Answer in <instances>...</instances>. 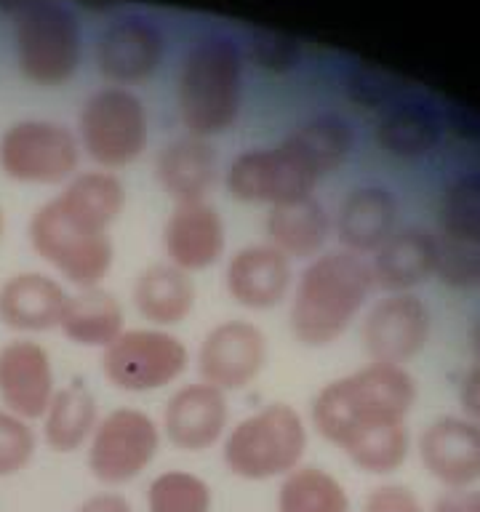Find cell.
<instances>
[{
    "label": "cell",
    "mask_w": 480,
    "mask_h": 512,
    "mask_svg": "<svg viewBox=\"0 0 480 512\" xmlns=\"http://www.w3.org/2000/svg\"><path fill=\"white\" fill-rule=\"evenodd\" d=\"M419 387L406 366H368L328 382L310 408L320 438L342 448L358 470L392 475L408 459V414Z\"/></svg>",
    "instance_id": "obj_1"
},
{
    "label": "cell",
    "mask_w": 480,
    "mask_h": 512,
    "mask_svg": "<svg viewBox=\"0 0 480 512\" xmlns=\"http://www.w3.org/2000/svg\"><path fill=\"white\" fill-rule=\"evenodd\" d=\"M371 272L363 256L323 251L310 259L294 283L288 326L296 342L328 347L347 334L371 294Z\"/></svg>",
    "instance_id": "obj_2"
},
{
    "label": "cell",
    "mask_w": 480,
    "mask_h": 512,
    "mask_svg": "<svg viewBox=\"0 0 480 512\" xmlns=\"http://www.w3.org/2000/svg\"><path fill=\"white\" fill-rule=\"evenodd\" d=\"M243 99V54L227 35H203L184 54L176 104L187 134H222L235 123Z\"/></svg>",
    "instance_id": "obj_3"
},
{
    "label": "cell",
    "mask_w": 480,
    "mask_h": 512,
    "mask_svg": "<svg viewBox=\"0 0 480 512\" xmlns=\"http://www.w3.org/2000/svg\"><path fill=\"white\" fill-rule=\"evenodd\" d=\"M110 227L112 224L59 192L32 214L27 238L32 251L72 286L94 288L102 286L115 262Z\"/></svg>",
    "instance_id": "obj_4"
},
{
    "label": "cell",
    "mask_w": 480,
    "mask_h": 512,
    "mask_svg": "<svg viewBox=\"0 0 480 512\" xmlns=\"http://www.w3.org/2000/svg\"><path fill=\"white\" fill-rule=\"evenodd\" d=\"M14 19L16 64L38 86H62L83 56V32L75 11L59 0H0Z\"/></svg>",
    "instance_id": "obj_5"
},
{
    "label": "cell",
    "mask_w": 480,
    "mask_h": 512,
    "mask_svg": "<svg viewBox=\"0 0 480 512\" xmlns=\"http://www.w3.org/2000/svg\"><path fill=\"white\" fill-rule=\"evenodd\" d=\"M307 451V424L288 403L262 406L224 435V467L240 480L264 483L296 470Z\"/></svg>",
    "instance_id": "obj_6"
},
{
    "label": "cell",
    "mask_w": 480,
    "mask_h": 512,
    "mask_svg": "<svg viewBox=\"0 0 480 512\" xmlns=\"http://www.w3.org/2000/svg\"><path fill=\"white\" fill-rule=\"evenodd\" d=\"M78 144L102 171H118L142 158L150 120L142 99L123 86L99 88L78 112Z\"/></svg>",
    "instance_id": "obj_7"
},
{
    "label": "cell",
    "mask_w": 480,
    "mask_h": 512,
    "mask_svg": "<svg viewBox=\"0 0 480 512\" xmlns=\"http://www.w3.org/2000/svg\"><path fill=\"white\" fill-rule=\"evenodd\" d=\"M80 144L64 123L16 120L0 134V171L16 184H67L78 174Z\"/></svg>",
    "instance_id": "obj_8"
},
{
    "label": "cell",
    "mask_w": 480,
    "mask_h": 512,
    "mask_svg": "<svg viewBox=\"0 0 480 512\" xmlns=\"http://www.w3.org/2000/svg\"><path fill=\"white\" fill-rule=\"evenodd\" d=\"M187 366V344L166 328H126L102 350L104 379L123 392L163 390Z\"/></svg>",
    "instance_id": "obj_9"
},
{
    "label": "cell",
    "mask_w": 480,
    "mask_h": 512,
    "mask_svg": "<svg viewBox=\"0 0 480 512\" xmlns=\"http://www.w3.org/2000/svg\"><path fill=\"white\" fill-rule=\"evenodd\" d=\"M158 448L160 427L147 411L112 408L88 440V470L104 486H126L150 467Z\"/></svg>",
    "instance_id": "obj_10"
},
{
    "label": "cell",
    "mask_w": 480,
    "mask_h": 512,
    "mask_svg": "<svg viewBox=\"0 0 480 512\" xmlns=\"http://www.w3.org/2000/svg\"><path fill=\"white\" fill-rule=\"evenodd\" d=\"M318 182L312 168L286 142L240 152L227 171V192L248 206H278L283 200L312 195Z\"/></svg>",
    "instance_id": "obj_11"
},
{
    "label": "cell",
    "mask_w": 480,
    "mask_h": 512,
    "mask_svg": "<svg viewBox=\"0 0 480 512\" xmlns=\"http://www.w3.org/2000/svg\"><path fill=\"white\" fill-rule=\"evenodd\" d=\"M432 312L430 304L414 291L384 294L363 318L360 342L371 363L406 366L419 358L430 342Z\"/></svg>",
    "instance_id": "obj_12"
},
{
    "label": "cell",
    "mask_w": 480,
    "mask_h": 512,
    "mask_svg": "<svg viewBox=\"0 0 480 512\" xmlns=\"http://www.w3.org/2000/svg\"><path fill=\"white\" fill-rule=\"evenodd\" d=\"M270 344L251 320H224L203 336L198 347L200 382L222 392L254 384L267 366Z\"/></svg>",
    "instance_id": "obj_13"
},
{
    "label": "cell",
    "mask_w": 480,
    "mask_h": 512,
    "mask_svg": "<svg viewBox=\"0 0 480 512\" xmlns=\"http://www.w3.org/2000/svg\"><path fill=\"white\" fill-rule=\"evenodd\" d=\"M166 51V35L142 14L118 16L104 27L96 43V64L115 86L142 83L158 70Z\"/></svg>",
    "instance_id": "obj_14"
},
{
    "label": "cell",
    "mask_w": 480,
    "mask_h": 512,
    "mask_svg": "<svg viewBox=\"0 0 480 512\" xmlns=\"http://www.w3.org/2000/svg\"><path fill=\"white\" fill-rule=\"evenodd\" d=\"M56 392L51 355L35 339H11L0 347V400L27 422L43 419Z\"/></svg>",
    "instance_id": "obj_15"
},
{
    "label": "cell",
    "mask_w": 480,
    "mask_h": 512,
    "mask_svg": "<svg viewBox=\"0 0 480 512\" xmlns=\"http://www.w3.org/2000/svg\"><path fill=\"white\" fill-rule=\"evenodd\" d=\"M424 470L448 491L472 488L480 475V430L467 416H438L419 438Z\"/></svg>",
    "instance_id": "obj_16"
},
{
    "label": "cell",
    "mask_w": 480,
    "mask_h": 512,
    "mask_svg": "<svg viewBox=\"0 0 480 512\" xmlns=\"http://www.w3.org/2000/svg\"><path fill=\"white\" fill-rule=\"evenodd\" d=\"M230 400L227 392L206 382L184 384L166 400L163 432L171 446L182 451H206L227 435Z\"/></svg>",
    "instance_id": "obj_17"
},
{
    "label": "cell",
    "mask_w": 480,
    "mask_h": 512,
    "mask_svg": "<svg viewBox=\"0 0 480 512\" xmlns=\"http://www.w3.org/2000/svg\"><path fill=\"white\" fill-rule=\"evenodd\" d=\"M227 246L222 214L208 200L174 203L163 227V251L168 264L182 272H203L214 267Z\"/></svg>",
    "instance_id": "obj_18"
},
{
    "label": "cell",
    "mask_w": 480,
    "mask_h": 512,
    "mask_svg": "<svg viewBox=\"0 0 480 512\" xmlns=\"http://www.w3.org/2000/svg\"><path fill=\"white\" fill-rule=\"evenodd\" d=\"M224 286L232 302L251 312L278 307L294 286L291 259L270 243H254L235 251L224 272Z\"/></svg>",
    "instance_id": "obj_19"
},
{
    "label": "cell",
    "mask_w": 480,
    "mask_h": 512,
    "mask_svg": "<svg viewBox=\"0 0 480 512\" xmlns=\"http://www.w3.org/2000/svg\"><path fill=\"white\" fill-rule=\"evenodd\" d=\"M398 198L382 184H363L347 192L342 206L331 219L342 251L371 256L392 232L398 230Z\"/></svg>",
    "instance_id": "obj_20"
},
{
    "label": "cell",
    "mask_w": 480,
    "mask_h": 512,
    "mask_svg": "<svg viewBox=\"0 0 480 512\" xmlns=\"http://www.w3.org/2000/svg\"><path fill=\"white\" fill-rule=\"evenodd\" d=\"M435 270V232L400 227L376 248L368 262L371 283L384 294H406L432 278Z\"/></svg>",
    "instance_id": "obj_21"
},
{
    "label": "cell",
    "mask_w": 480,
    "mask_h": 512,
    "mask_svg": "<svg viewBox=\"0 0 480 512\" xmlns=\"http://www.w3.org/2000/svg\"><path fill=\"white\" fill-rule=\"evenodd\" d=\"M67 291L46 272H16L0 286V323L19 334H43L59 326Z\"/></svg>",
    "instance_id": "obj_22"
},
{
    "label": "cell",
    "mask_w": 480,
    "mask_h": 512,
    "mask_svg": "<svg viewBox=\"0 0 480 512\" xmlns=\"http://www.w3.org/2000/svg\"><path fill=\"white\" fill-rule=\"evenodd\" d=\"M376 144L387 155L416 160L430 155L443 139V118L435 104L419 96H403L384 107L376 123Z\"/></svg>",
    "instance_id": "obj_23"
},
{
    "label": "cell",
    "mask_w": 480,
    "mask_h": 512,
    "mask_svg": "<svg viewBox=\"0 0 480 512\" xmlns=\"http://www.w3.org/2000/svg\"><path fill=\"white\" fill-rule=\"evenodd\" d=\"M155 179L174 203L206 200L216 179L214 144L192 134L168 142L155 160Z\"/></svg>",
    "instance_id": "obj_24"
},
{
    "label": "cell",
    "mask_w": 480,
    "mask_h": 512,
    "mask_svg": "<svg viewBox=\"0 0 480 512\" xmlns=\"http://www.w3.org/2000/svg\"><path fill=\"white\" fill-rule=\"evenodd\" d=\"M331 214L315 195L283 200L270 206L267 214V238L283 256L294 259H315L323 254L331 238Z\"/></svg>",
    "instance_id": "obj_25"
},
{
    "label": "cell",
    "mask_w": 480,
    "mask_h": 512,
    "mask_svg": "<svg viewBox=\"0 0 480 512\" xmlns=\"http://www.w3.org/2000/svg\"><path fill=\"white\" fill-rule=\"evenodd\" d=\"M134 307L152 328L179 326L195 307L192 275L168 262L144 267L134 283Z\"/></svg>",
    "instance_id": "obj_26"
},
{
    "label": "cell",
    "mask_w": 480,
    "mask_h": 512,
    "mask_svg": "<svg viewBox=\"0 0 480 512\" xmlns=\"http://www.w3.org/2000/svg\"><path fill=\"white\" fill-rule=\"evenodd\" d=\"M56 328L70 342L104 350L126 331V312L118 296L110 294L107 288H80L78 294H67Z\"/></svg>",
    "instance_id": "obj_27"
},
{
    "label": "cell",
    "mask_w": 480,
    "mask_h": 512,
    "mask_svg": "<svg viewBox=\"0 0 480 512\" xmlns=\"http://www.w3.org/2000/svg\"><path fill=\"white\" fill-rule=\"evenodd\" d=\"M99 424V406L86 384H64L43 414V438L56 454H75L86 446Z\"/></svg>",
    "instance_id": "obj_28"
},
{
    "label": "cell",
    "mask_w": 480,
    "mask_h": 512,
    "mask_svg": "<svg viewBox=\"0 0 480 512\" xmlns=\"http://www.w3.org/2000/svg\"><path fill=\"white\" fill-rule=\"evenodd\" d=\"M283 142L312 168V174L323 179L334 174L336 168H342L344 160L350 158L355 147V131L342 115L320 112L299 123Z\"/></svg>",
    "instance_id": "obj_29"
},
{
    "label": "cell",
    "mask_w": 480,
    "mask_h": 512,
    "mask_svg": "<svg viewBox=\"0 0 480 512\" xmlns=\"http://www.w3.org/2000/svg\"><path fill=\"white\" fill-rule=\"evenodd\" d=\"M278 512H352V502L336 475L299 464L280 480Z\"/></svg>",
    "instance_id": "obj_30"
},
{
    "label": "cell",
    "mask_w": 480,
    "mask_h": 512,
    "mask_svg": "<svg viewBox=\"0 0 480 512\" xmlns=\"http://www.w3.org/2000/svg\"><path fill=\"white\" fill-rule=\"evenodd\" d=\"M440 235L480 243V174L467 171L451 179L440 203Z\"/></svg>",
    "instance_id": "obj_31"
},
{
    "label": "cell",
    "mask_w": 480,
    "mask_h": 512,
    "mask_svg": "<svg viewBox=\"0 0 480 512\" xmlns=\"http://www.w3.org/2000/svg\"><path fill=\"white\" fill-rule=\"evenodd\" d=\"M214 491L206 480L187 470L160 472L147 488V512H211Z\"/></svg>",
    "instance_id": "obj_32"
},
{
    "label": "cell",
    "mask_w": 480,
    "mask_h": 512,
    "mask_svg": "<svg viewBox=\"0 0 480 512\" xmlns=\"http://www.w3.org/2000/svg\"><path fill=\"white\" fill-rule=\"evenodd\" d=\"M344 91L350 96V102L363 107V110H384V107H390L392 102L406 96L408 83L406 78H400L398 72L387 70L382 64L355 62L347 70Z\"/></svg>",
    "instance_id": "obj_33"
},
{
    "label": "cell",
    "mask_w": 480,
    "mask_h": 512,
    "mask_svg": "<svg viewBox=\"0 0 480 512\" xmlns=\"http://www.w3.org/2000/svg\"><path fill=\"white\" fill-rule=\"evenodd\" d=\"M480 243L435 235V270L443 286L451 291H475L480 283Z\"/></svg>",
    "instance_id": "obj_34"
},
{
    "label": "cell",
    "mask_w": 480,
    "mask_h": 512,
    "mask_svg": "<svg viewBox=\"0 0 480 512\" xmlns=\"http://www.w3.org/2000/svg\"><path fill=\"white\" fill-rule=\"evenodd\" d=\"M248 59L272 75H286L302 59V46L294 35L270 27H254L248 35Z\"/></svg>",
    "instance_id": "obj_35"
},
{
    "label": "cell",
    "mask_w": 480,
    "mask_h": 512,
    "mask_svg": "<svg viewBox=\"0 0 480 512\" xmlns=\"http://www.w3.org/2000/svg\"><path fill=\"white\" fill-rule=\"evenodd\" d=\"M38 451V435L27 419L0 408V478H11L30 467Z\"/></svg>",
    "instance_id": "obj_36"
},
{
    "label": "cell",
    "mask_w": 480,
    "mask_h": 512,
    "mask_svg": "<svg viewBox=\"0 0 480 512\" xmlns=\"http://www.w3.org/2000/svg\"><path fill=\"white\" fill-rule=\"evenodd\" d=\"M363 512H424V504L403 483H382L368 491Z\"/></svg>",
    "instance_id": "obj_37"
},
{
    "label": "cell",
    "mask_w": 480,
    "mask_h": 512,
    "mask_svg": "<svg viewBox=\"0 0 480 512\" xmlns=\"http://www.w3.org/2000/svg\"><path fill=\"white\" fill-rule=\"evenodd\" d=\"M440 118H443V131L454 134L462 142H478L480 120L478 112L472 110L470 104L448 102L443 112H440Z\"/></svg>",
    "instance_id": "obj_38"
},
{
    "label": "cell",
    "mask_w": 480,
    "mask_h": 512,
    "mask_svg": "<svg viewBox=\"0 0 480 512\" xmlns=\"http://www.w3.org/2000/svg\"><path fill=\"white\" fill-rule=\"evenodd\" d=\"M432 512H480V496L475 488H446L432 504Z\"/></svg>",
    "instance_id": "obj_39"
},
{
    "label": "cell",
    "mask_w": 480,
    "mask_h": 512,
    "mask_svg": "<svg viewBox=\"0 0 480 512\" xmlns=\"http://www.w3.org/2000/svg\"><path fill=\"white\" fill-rule=\"evenodd\" d=\"M459 403H462L464 416H467V419H478V414H480L478 366H472L470 371H464L462 382H459Z\"/></svg>",
    "instance_id": "obj_40"
},
{
    "label": "cell",
    "mask_w": 480,
    "mask_h": 512,
    "mask_svg": "<svg viewBox=\"0 0 480 512\" xmlns=\"http://www.w3.org/2000/svg\"><path fill=\"white\" fill-rule=\"evenodd\" d=\"M75 512H134L131 502L118 491H99V494L88 496L86 502L78 504Z\"/></svg>",
    "instance_id": "obj_41"
},
{
    "label": "cell",
    "mask_w": 480,
    "mask_h": 512,
    "mask_svg": "<svg viewBox=\"0 0 480 512\" xmlns=\"http://www.w3.org/2000/svg\"><path fill=\"white\" fill-rule=\"evenodd\" d=\"M3 230H6V214H3V208H0V238H3Z\"/></svg>",
    "instance_id": "obj_42"
}]
</instances>
